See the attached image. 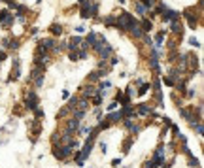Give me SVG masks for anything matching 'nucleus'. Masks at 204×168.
I'll list each match as a JSON object with an SVG mask.
<instances>
[{
    "instance_id": "5",
    "label": "nucleus",
    "mask_w": 204,
    "mask_h": 168,
    "mask_svg": "<svg viewBox=\"0 0 204 168\" xmlns=\"http://www.w3.org/2000/svg\"><path fill=\"white\" fill-rule=\"evenodd\" d=\"M129 30H130V34H132L134 38H142V36H144V30H142V27H140L138 23H134Z\"/></svg>"
},
{
    "instance_id": "14",
    "label": "nucleus",
    "mask_w": 204,
    "mask_h": 168,
    "mask_svg": "<svg viewBox=\"0 0 204 168\" xmlns=\"http://www.w3.org/2000/svg\"><path fill=\"white\" fill-rule=\"evenodd\" d=\"M51 32H53V34H60V32H63V27H60V25H53V27H51Z\"/></svg>"
},
{
    "instance_id": "2",
    "label": "nucleus",
    "mask_w": 204,
    "mask_h": 168,
    "mask_svg": "<svg viewBox=\"0 0 204 168\" xmlns=\"http://www.w3.org/2000/svg\"><path fill=\"white\" fill-rule=\"evenodd\" d=\"M72 149H74V147L64 145V147H60V149H57V151H55V157H57V159H60V161H64V159H68V157H70Z\"/></svg>"
},
{
    "instance_id": "11",
    "label": "nucleus",
    "mask_w": 204,
    "mask_h": 168,
    "mask_svg": "<svg viewBox=\"0 0 204 168\" xmlns=\"http://www.w3.org/2000/svg\"><path fill=\"white\" fill-rule=\"evenodd\" d=\"M104 25H106V27H111V25H115V17H114V15H108V17L104 19Z\"/></svg>"
},
{
    "instance_id": "8",
    "label": "nucleus",
    "mask_w": 204,
    "mask_h": 168,
    "mask_svg": "<svg viewBox=\"0 0 204 168\" xmlns=\"http://www.w3.org/2000/svg\"><path fill=\"white\" fill-rule=\"evenodd\" d=\"M81 42H83V40H81L79 36H76V38H72V40H70V44H68V47H70V49H74V51H76V49H78V47H79V45H78V44H81Z\"/></svg>"
},
{
    "instance_id": "12",
    "label": "nucleus",
    "mask_w": 204,
    "mask_h": 168,
    "mask_svg": "<svg viewBox=\"0 0 204 168\" xmlns=\"http://www.w3.org/2000/svg\"><path fill=\"white\" fill-rule=\"evenodd\" d=\"M151 28H153L151 21H147V19H144V21H142V30H151Z\"/></svg>"
},
{
    "instance_id": "10",
    "label": "nucleus",
    "mask_w": 204,
    "mask_h": 168,
    "mask_svg": "<svg viewBox=\"0 0 204 168\" xmlns=\"http://www.w3.org/2000/svg\"><path fill=\"white\" fill-rule=\"evenodd\" d=\"M87 96H95V87H85V91H83V98H87Z\"/></svg>"
},
{
    "instance_id": "1",
    "label": "nucleus",
    "mask_w": 204,
    "mask_h": 168,
    "mask_svg": "<svg viewBox=\"0 0 204 168\" xmlns=\"http://www.w3.org/2000/svg\"><path fill=\"white\" fill-rule=\"evenodd\" d=\"M134 23H136V21H134V17H132L130 13H121L115 25H117V28H121V30H129Z\"/></svg>"
},
{
    "instance_id": "7",
    "label": "nucleus",
    "mask_w": 204,
    "mask_h": 168,
    "mask_svg": "<svg viewBox=\"0 0 204 168\" xmlns=\"http://www.w3.org/2000/svg\"><path fill=\"white\" fill-rule=\"evenodd\" d=\"M51 45H53V40L51 38H45L40 42V51H47V49H51Z\"/></svg>"
},
{
    "instance_id": "18",
    "label": "nucleus",
    "mask_w": 204,
    "mask_h": 168,
    "mask_svg": "<svg viewBox=\"0 0 204 168\" xmlns=\"http://www.w3.org/2000/svg\"><path fill=\"white\" fill-rule=\"evenodd\" d=\"M197 132H198V134H202V125L200 123H197Z\"/></svg>"
},
{
    "instance_id": "6",
    "label": "nucleus",
    "mask_w": 204,
    "mask_h": 168,
    "mask_svg": "<svg viewBox=\"0 0 204 168\" xmlns=\"http://www.w3.org/2000/svg\"><path fill=\"white\" fill-rule=\"evenodd\" d=\"M79 129V119H70L68 121V125H66V130H70V132H74V130H78Z\"/></svg>"
},
{
    "instance_id": "13",
    "label": "nucleus",
    "mask_w": 204,
    "mask_h": 168,
    "mask_svg": "<svg viewBox=\"0 0 204 168\" xmlns=\"http://www.w3.org/2000/svg\"><path fill=\"white\" fill-rule=\"evenodd\" d=\"M140 4H142V6H144V8L147 9V8H153V4H155V0H142Z\"/></svg>"
},
{
    "instance_id": "9",
    "label": "nucleus",
    "mask_w": 204,
    "mask_h": 168,
    "mask_svg": "<svg viewBox=\"0 0 204 168\" xmlns=\"http://www.w3.org/2000/svg\"><path fill=\"white\" fill-rule=\"evenodd\" d=\"M12 78L13 79H17L19 78V60L15 59V63H13V70H12Z\"/></svg>"
},
{
    "instance_id": "4",
    "label": "nucleus",
    "mask_w": 204,
    "mask_h": 168,
    "mask_svg": "<svg viewBox=\"0 0 204 168\" xmlns=\"http://www.w3.org/2000/svg\"><path fill=\"white\" fill-rule=\"evenodd\" d=\"M161 12H162V17H165V21H176V19H178V13H176V12H172V9L162 8Z\"/></svg>"
},
{
    "instance_id": "3",
    "label": "nucleus",
    "mask_w": 204,
    "mask_h": 168,
    "mask_svg": "<svg viewBox=\"0 0 204 168\" xmlns=\"http://www.w3.org/2000/svg\"><path fill=\"white\" fill-rule=\"evenodd\" d=\"M27 106L30 110H36V106H38V96L34 91H30V93L27 95Z\"/></svg>"
},
{
    "instance_id": "17",
    "label": "nucleus",
    "mask_w": 204,
    "mask_h": 168,
    "mask_svg": "<svg viewBox=\"0 0 204 168\" xmlns=\"http://www.w3.org/2000/svg\"><path fill=\"white\" fill-rule=\"evenodd\" d=\"M115 108H117V102H111V104L108 106V110H110V111H111V110H115Z\"/></svg>"
},
{
    "instance_id": "16",
    "label": "nucleus",
    "mask_w": 204,
    "mask_h": 168,
    "mask_svg": "<svg viewBox=\"0 0 204 168\" xmlns=\"http://www.w3.org/2000/svg\"><path fill=\"white\" fill-rule=\"evenodd\" d=\"M136 12H138V13L142 15V13H146V8L142 6V4H136Z\"/></svg>"
},
{
    "instance_id": "15",
    "label": "nucleus",
    "mask_w": 204,
    "mask_h": 168,
    "mask_svg": "<svg viewBox=\"0 0 204 168\" xmlns=\"http://www.w3.org/2000/svg\"><path fill=\"white\" fill-rule=\"evenodd\" d=\"M138 111H140V113H149V111H151V108H149V106H147V104H142Z\"/></svg>"
}]
</instances>
